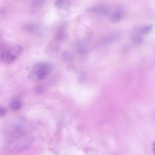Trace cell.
<instances>
[{
  "label": "cell",
  "mask_w": 155,
  "mask_h": 155,
  "mask_svg": "<svg viewBox=\"0 0 155 155\" xmlns=\"http://www.w3.org/2000/svg\"><path fill=\"white\" fill-rule=\"evenodd\" d=\"M23 49L20 45L0 44V62L8 64L14 62L20 55Z\"/></svg>",
  "instance_id": "obj_1"
},
{
  "label": "cell",
  "mask_w": 155,
  "mask_h": 155,
  "mask_svg": "<svg viewBox=\"0 0 155 155\" xmlns=\"http://www.w3.org/2000/svg\"><path fill=\"white\" fill-rule=\"evenodd\" d=\"M53 65L49 62H40L36 64L33 67L32 73L38 79H44L51 71Z\"/></svg>",
  "instance_id": "obj_2"
},
{
  "label": "cell",
  "mask_w": 155,
  "mask_h": 155,
  "mask_svg": "<svg viewBox=\"0 0 155 155\" xmlns=\"http://www.w3.org/2000/svg\"><path fill=\"white\" fill-rule=\"evenodd\" d=\"M86 11L89 12H94L103 15H107L110 12V10L106 8L97 6L90 7L87 9Z\"/></svg>",
  "instance_id": "obj_3"
},
{
  "label": "cell",
  "mask_w": 155,
  "mask_h": 155,
  "mask_svg": "<svg viewBox=\"0 0 155 155\" xmlns=\"http://www.w3.org/2000/svg\"><path fill=\"white\" fill-rule=\"evenodd\" d=\"M65 36V31L64 26H61L58 30L55 36V39L58 41H61L64 39Z\"/></svg>",
  "instance_id": "obj_4"
},
{
  "label": "cell",
  "mask_w": 155,
  "mask_h": 155,
  "mask_svg": "<svg viewBox=\"0 0 155 155\" xmlns=\"http://www.w3.org/2000/svg\"><path fill=\"white\" fill-rule=\"evenodd\" d=\"M9 106L12 110H16L21 108L22 106V104L20 101L17 99H14L10 101Z\"/></svg>",
  "instance_id": "obj_5"
},
{
  "label": "cell",
  "mask_w": 155,
  "mask_h": 155,
  "mask_svg": "<svg viewBox=\"0 0 155 155\" xmlns=\"http://www.w3.org/2000/svg\"><path fill=\"white\" fill-rule=\"evenodd\" d=\"M70 4V1L67 0H56L54 3L55 6L59 8H66L69 6Z\"/></svg>",
  "instance_id": "obj_6"
},
{
  "label": "cell",
  "mask_w": 155,
  "mask_h": 155,
  "mask_svg": "<svg viewBox=\"0 0 155 155\" xmlns=\"http://www.w3.org/2000/svg\"><path fill=\"white\" fill-rule=\"evenodd\" d=\"M40 26L36 24H30L24 27V29L27 31L31 33H35L39 29Z\"/></svg>",
  "instance_id": "obj_7"
},
{
  "label": "cell",
  "mask_w": 155,
  "mask_h": 155,
  "mask_svg": "<svg viewBox=\"0 0 155 155\" xmlns=\"http://www.w3.org/2000/svg\"><path fill=\"white\" fill-rule=\"evenodd\" d=\"M44 2L43 0L33 1L31 4V8L33 12H37L42 7Z\"/></svg>",
  "instance_id": "obj_8"
},
{
  "label": "cell",
  "mask_w": 155,
  "mask_h": 155,
  "mask_svg": "<svg viewBox=\"0 0 155 155\" xmlns=\"http://www.w3.org/2000/svg\"><path fill=\"white\" fill-rule=\"evenodd\" d=\"M121 18L120 13L118 12H115L113 13L110 16V20L113 22H117L119 21Z\"/></svg>",
  "instance_id": "obj_9"
},
{
  "label": "cell",
  "mask_w": 155,
  "mask_h": 155,
  "mask_svg": "<svg viewBox=\"0 0 155 155\" xmlns=\"http://www.w3.org/2000/svg\"><path fill=\"white\" fill-rule=\"evenodd\" d=\"M153 25L151 24L144 26L141 29V32L143 33H147L150 31L152 29Z\"/></svg>",
  "instance_id": "obj_10"
},
{
  "label": "cell",
  "mask_w": 155,
  "mask_h": 155,
  "mask_svg": "<svg viewBox=\"0 0 155 155\" xmlns=\"http://www.w3.org/2000/svg\"><path fill=\"white\" fill-rule=\"evenodd\" d=\"M7 113V110L4 107L0 106V117L5 116Z\"/></svg>",
  "instance_id": "obj_11"
},
{
  "label": "cell",
  "mask_w": 155,
  "mask_h": 155,
  "mask_svg": "<svg viewBox=\"0 0 155 155\" xmlns=\"http://www.w3.org/2000/svg\"><path fill=\"white\" fill-rule=\"evenodd\" d=\"M134 41L136 43L140 44L143 41V38L142 37L140 36L136 37L134 38Z\"/></svg>",
  "instance_id": "obj_12"
}]
</instances>
